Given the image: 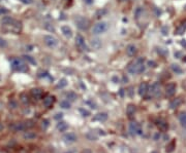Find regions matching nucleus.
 Returning <instances> with one entry per match:
<instances>
[{"label":"nucleus","mask_w":186,"mask_h":153,"mask_svg":"<svg viewBox=\"0 0 186 153\" xmlns=\"http://www.w3.org/2000/svg\"><path fill=\"white\" fill-rule=\"evenodd\" d=\"M1 25L4 31L6 32L19 34L22 31V23L18 20H15L12 17H3L1 20Z\"/></svg>","instance_id":"obj_1"},{"label":"nucleus","mask_w":186,"mask_h":153,"mask_svg":"<svg viewBox=\"0 0 186 153\" xmlns=\"http://www.w3.org/2000/svg\"><path fill=\"white\" fill-rule=\"evenodd\" d=\"M144 58H137L135 60L131 61L127 66V71L130 74H141L145 71Z\"/></svg>","instance_id":"obj_2"},{"label":"nucleus","mask_w":186,"mask_h":153,"mask_svg":"<svg viewBox=\"0 0 186 153\" xmlns=\"http://www.w3.org/2000/svg\"><path fill=\"white\" fill-rule=\"evenodd\" d=\"M12 69L17 72H27L28 65L23 61L22 59H12L10 63Z\"/></svg>","instance_id":"obj_3"},{"label":"nucleus","mask_w":186,"mask_h":153,"mask_svg":"<svg viewBox=\"0 0 186 153\" xmlns=\"http://www.w3.org/2000/svg\"><path fill=\"white\" fill-rule=\"evenodd\" d=\"M108 29H109V24L107 22H99L93 26L92 33L94 35H99V34H103L105 32H107Z\"/></svg>","instance_id":"obj_4"},{"label":"nucleus","mask_w":186,"mask_h":153,"mask_svg":"<svg viewBox=\"0 0 186 153\" xmlns=\"http://www.w3.org/2000/svg\"><path fill=\"white\" fill-rule=\"evenodd\" d=\"M75 22L77 27L79 28L80 30H87L90 26L89 20L84 18V17H78V18L75 20Z\"/></svg>","instance_id":"obj_5"},{"label":"nucleus","mask_w":186,"mask_h":153,"mask_svg":"<svg viewBox=\"0 0 186 153\" xmlns=\"http://www.w3.org/2000/svg\"><path fill=\"white\" fill-rule=\"evenodd\" d=\"M75 45H77V47L80 51H88L87 45H86V42H85V38H84L81 34H77V36H75Z\"/></svg>","instance_id":"obj_6"},{"label":"nucleus","mask_w":186,"mask_h":153,"mask_svg":"<svg viewBox=\"0 0 186 153\" xmlns=\"http://www.w3.org/2000/svg\"><path fill=\"white\" fill-rule=\"evenodd\" d=\"M151 96H153L154 98H159L161 96V87L158 82H154L149 88Z\"/></svg>","instance_id":"obj_7"},{"label":"nucleus","mask_w":186,"mask_h":153,"mask_svg":"<svg viewBox=\"0 0 186 153\" xmlns=\"http://www.w3.org/2000/svg\"><path fill=\"white\" fill-rule=\"evenodd\" d=\"M129 131L133 136L135 135H142V128H141L140 124L135 121H131L129 123Z\"/></svg>","instance_id":"obj_8"},{"label":"nucleus","mask_w":186,"mask_h":153,"mask_svg":"<svg viewBox=\"0 0 186 153\" xmlns=\"http://www.w3.org/2000/svg\"><path fill=\"white\" fill-rule=\"evenodd\" d=\"M44 41H45V44H46L48 47H55V46H57V44H58L57 38H55L54 36H52V35H46L45 36Z\"/></svg>","instance_id":"obj_9"},{"label":"nucleus","mask_w":186,"mask_h":153,"mask_svg":"<svg viewBox=\"0 0 186 153\" xmlns=\"http://www.w3.org/2000/svg\"><path fill=\"white\" fill-rule=\"evenodd\" d=\"M176 90H177V85L176 83H168V85L165 87V96L171 98L173 97L175 94H176Z\"/></svg>","instance_id":"obj_10"},{"label":"nucleus","mask_w":186,"mask_h":153,"mask_svg":"<svg viewBox=\"0 0 186 153\" xmlns=\"http://www.w3.org/2000/svg\"><path fill=\"white\" fill-rule=\"evenodd\" d=\"M30 95L35 100H40L42 98V96H44V90L42 88H32L30 90Z\"/></svg>","instance_id":"obj_11"},{"label":"nucleus","mask_w":186,"mask_h":153,"mask_svg":"<svg viewBox=\"0 0 186 153\" xmlns=\"http://www.w3.org/2000/svg\"><path fill=\"white\" fill-rule=\"evenodd\" d=\"M10 128L14 131H23L27 128V126L26 122H15L10 126Z\"/></svg>","instance_id":"obj_12"},{"label":"nucleus","mask_w":186,"mask_h":153,"mask_svg":"<svg viewBox=\"0 0 186 153\" xmlns=\"http://www.w3.org/2000/svg\"><path fill=\"white\" fill-rule=\"evenodd\" d=\"M42 103H44V106L46 107V108H51L54 105V103H55V97L51 96V95H48V96H46L44 98Z\"/></svg>","instance_id":"obj_13"},{"label":"nucleus","mask_w":186,"mask_h":153,"mask_svg":"<svg viewBox=\"0 0 186 153\" xmlns=\"http://www.w3.org/2000/svg\"><path fill=\"white\" fill-rule=\"evenodd\" d=\"M156 126L160 131H168V123L163 118H159L156 120Z\"/></svg>","instance_id":"obj_14"},{"label":"nucleus","mask_w":186,"mask_h":153,"mask_svg":"<svg viewBox=\"0 0 186 153\" xmlns=\"http://www.w3.org/2000/svg\"><path fill=\"white\" fill-rule=\"evenodd\" d=\"M149 92V85L147 82H142L140 84L139 87V90H138V92H139V95L141 97H145L147 95V92Z\"/></svg>","instance_id":"obj_15"},{"label":"nucleus","mask_w":186,"mask_h":153,"mask_svg":"<svg viewBox=\"0 0 186 153\" xmlns=\"http://www.w3.org/2000/svg\"><path fill=\"white\" fill-rule=\"evenodd\" d=\"M135 111H137V108H135V105H133V104H129L128 106H127V108H126V115H127V117H128L129 119H133V118L135 117Z\"/></svg>","instance_id":"obj_16"},{"label":"nucleus","mask_w":186,"mask_h":153,"mask_svg":"<svg viewBox=\"0 0 186 153\" xmlns=\"http://www.w3.org/2000/svg\"><path fill=\"white\" fill-rule=\"evenodd\" d=\"M63 139H64V141L67 142V143H75V142L78 140V137L75 134L68 133V134H65V135H64Z\"/></svg>","instance_id":"obj_17"},{"label":"nucleus","mask_w":186,"mask_h":153,"mask_svg":"<svg viewBox=\"0 0 186 153\" xmlns=\"http://www.w3.org/2000/svg\"><path fill=\"white\" fill-rule=\"evenodd\" d=\"M138 53V49H137V46L133 44H129L127 45L126 47V53L128 57H135V55H137Z\"/></svg>","instance_id":"obj_18"},{"label":"nucleus","mask_w":186,"mask_h":153,"mask_svg":"<svg viewBox=\"0 0 186 153\" xmlns=\"http://www.w3.org/2000/svg\"><path fill=\"white\" fill-rule=\"evenodd\" d=\"M185 31H186V20L183 21V22L177 27L176 31H175V34H176V35H182Z\"/></svg>","instance_id":"obj_19"},{"label":"nucleus","mask_w":186,"mask_h":153,"mask_svg":"<svg viewBox=\"0 0 186 153\" xmlns=\"http://www.w3.org/2000/svg\"><path fill=\"white\" fill-rule=\"evenodd\" d=\"M182 104V99L181 98H176V99H173L170 103V108L171 109H176L178 108L180 105Z\"/></svg>","instance_id":"obj_20"},{"label":"nucleus","mask_w":186,"mask_h":153,"mask_svg":"<svg viewBox=\"0 0 186 153\" xmlns=\"http://www.w3.org/2000/svg\"><path fill=\"white\" fill-rule=\"evenodd\" d=\"M61 31L63 33V35L67 38H70L72 36V30L70 29V27L68 26H62L61 27Z\"/></svg>","instance_id":"obj_21"},{"label":"nucleus","mask_w":186,"mask_h":153,"mask_svg":"<svg viewBox=\"0 0 186 153\" xmlns=\"http://www.w3.org/2000/svg\"><path fill=\"white\" fill-rule=\"evenodd\" d=\"M23 137L25 140H33L36 138V134L33 133V131H25Z\"/></svg>","instance_id":"obj_22"},{"label":"nucleus","mask_w":186,"mask_h":153,"mask_svg":"<svg viewBox=\"0 0 186 153\" xmlns=\"http://www.w3.org/2000/svg\"><path fill=\"white\" fill-rule=\"evenodd\" d=\"M175 148H176V141H175V140H172V141L168 144V146H166V152L172 153L175 150Z\"/></svg>","instance_id":"obj_23"},{"label":"nucleus","mask_w":186,"mask_h":153,"mask_svg":"<svg viewBox=\"0 0 186 153\" xmlns=\"http://www.w3.org/2000/svg\"><path fill=\"white\" fill-rule=\"evenodd\" d=\"M65 97H66V99H67V101H70V102H73V101H75V100H77V98H78V96L73 92H66Z\"/></svg>","instance_id":"obj_24"},{"label":"nucleus","mask_w":186,"mask_h":153,"mask_svg":"<svg viewBox=\"0 0 186 153\" xmlns=\"http://www.w3.org/2000/svg\"><path fill=\"white\" fill-rule=\"evenodd\" d=\"M91 46L94 49H99L101 47V41L98 39V38H95V39H92L91 41Z\"/></svg>","instance_id":"obj_25"},{"label":"nucleus","mask_w":186,"mask_h":153,"mask_svg":"<svg viewBox=\"0 0 186 153\" xmlns=\"http://www.w3.org/2000/svg\"><path fill=\"white\" fill-rule=\"evenodd\" d=\"M179 121L183 128H186V112H181L179 115Z\"/></svg>","instance_id":"obj_26"},{"label":"nucleus","mask_w":186,"mask_h":153,"mask_svg":"<svg viewBox=\"0 0 186 153\" xmlns=\"http://www.w3.org/2000/svg\"><path fill=\"white\" fill-rule=\"evenodd\" d=\"M171 68H172L173 72H175L176 74H182V72H183L182 68H181L179 65H177V64H172Z\"/></svg>","instance_id":"obj_27"},{"label":"nucleus","mask_w":186,"mask_h":153,"mask_svg":"<svg viewBox=\"0 0 186 153\" xmlns=\"http://www.w3.org/2000/svg\"><path fill=\"white\" fill-rule=\"evenodd\" d=\"M57 128H58V131H65L68 128V124L66 123V122L61 121L57 124Z\"/></svg>","instance_id":"obj_28"},{"label":"nucleus","mask_w":186,"mask_h":153,"mask_svg":"<svg viewBox=\"0 0 186 153\" xmlns=\"http://www.w3.org/2000/svg\"><path fill=\"white\" fill-rule=\"evenodd\" d=\"M107 118H108L107 113H99V114H97V115L94 117V120H100V121H105V120H107Z\"/></svg>","instance_id":"obj_29"},{"label":"nucleus","mask_w":186,"mask_h":153,"mask_svg":"<svg viewBox=\"0 0 186 153\" xmlns=\"http://www.w3.org/2000/svg\"><path fill=\"white\" fill-rule=\"evenodd\" d=\"M60 106L64 109H70V101H67V100L61 101V102H60Z\"/></svg>","instance_id":"obj_30"},{"label":"nucleus","mask_w":186,"mask_h":153,"mask_svg":"<svg viewBox=\"0 0 186 153\" xmlns=\"http://www.w3.org/2000/svg\"><path fill=\"white\" fill-rule=\"evenodd\" d=\"M8 9L6 7H4V6H2V5H0V17L1 16H5V14H8Z\"/></svg>","instance_id":"obj_31"},{"label":"nucleus","mask_w":186,"mask_h":153,"mask_svg":"<svg viewBox=\"0 0 186 153\" xmlns=\"http://www.w3.org/2000/svg\"><path fill=\"white\" fill-rule=\"evenodd\" d=\"M21 101H22L23 104H28L29 103V100H28V96L26 94H22L21 95Z\"/></svg>","instance_id":"obj_32"},{"label":"nucleus","mask_w":186,"mask_h":153,"mask_svg":"<svg viewBox=\"0 0 186 153\" xmlns=\"http://www.w3.org/2000/svg\"><path fill=\"white\" fill-rule=\"evenodd\" d=\"M67 85V81H66V79H61V80L59 81V83L57 84V87H60V88H62V87H66Z\"/></svg>","instance_id":"obj_33"},{"label":"nucleus","mask_w":186,"mask_h":153,"mask_svg":"<svg viewBox=\"0 0 186 153\" xmlns=\"http://www.w3.org/2000/svg\"><path fill=\"white\" fill-rule=\"evenodd\" d=\"M158 53H160V55H163V56L168 55V51H166V49H164V48H158Z\"/></svg>","instance_id":"obj_34"},{"label":"nucleus","mask_w":186,"mask_h":153,"mask_svg":"<svg viewBox=\"0 0 186 153\" xmlns=\"http://www.w3.org/2000/svg\"><path fill=\"white\" fill-rule=\"evenodd\" d=\"M7 46V43H6V41L3 39V38L0 37V47H6Z\"/></svg>","instance_id":"obj_35"},{"label":"nucleus","mask_w":186,"mask_h":153,"mask_svg":"<svg viewBox=\"0 0 186 153\" xmlns=\"http://www.w3.org/2000/svg\"><path fill=\"white\" fill-rule=\"evenodd\" d=\"M80 112L83 114V116H89L90 115V112L87 111V110H84V109H80Z\"/></svg>","instance_id":"obj_36"},{"label":"nucleus","mask_w":186,"mask_h":153,"mask_svg":"<svg viewBox=\"0 0 186 153\" xmlns=\"http://www.w3.org/2000/svg\"><path fill=\"white\" fill-rule=\"evenodd\" d=\"M161 32H163V35H166V34H168V27H163V29H161Z\"/></svg>","instance_id":"obj_37"},{"label":"nucleus","mask_w":186,"mask_h":153,"mask_svg":"<svg viewBox=\"0 0 186 153\" xmlns=\"http://www.w3.org/2000/svg\"><path fill=\"white\" fill-rule=\"evenodd\" d=\"M103 14H105V10H103V12H101V10H99V12H97V14H96V18H97V19H99L101 16H103Z\"/></svg>","instance_id":"obj_38"},{"label":"nucleus","mask_w":186,"mask_h":153,"mask_svg":"<svg viewBox=\"0 0 186 153\" xmlns=\"http://www.w3.org/2000/svg\"><path fill=\"white\" fill-rule=\"evenodd\" d=\"M20 1L25 4H31L32 2H33V0H20Z\"/></svg>","instance_id":"obj_39"},{"label":"nucleus","mask_w":186,"mask_h":153,"mask_svg":"<svg viewBox=\"0 0 186 153\" xmlns=\"http://www.w3.org/2000/svg\"><path fill=\"white\" fill-rule=\"evenodd\" d=\"M148 65H149V67H155L156 66V64H155V62H153V61H149Z\"/></svg>","instance_id":"obj_40"},{"label":"nucleus","mask_w":186,"mask_h":153,"mask_svg":"<svg viewBox=\"0 0 186 153\" xmlns=\"http://www.w3.org/2000/svg\"><path fill=\"white\" fill-rule=\"evenodd\" d=\"M62 117V114L61 113H58V114H56V116H55V118H56V119H58V118H61Z\"/></svg>","instance_id":"obj_41"},{"label":"nucleus","mask_w":186,"mask_h":153,"mask_svg":"<svg viewBox=\"0 0 186 153\" xmlns=\"http://www.w3.org/2000/svg\"><path fill=\"white\" fill-rule=\"evenodd\" d=\"M85 1L87 2V3H91V2H92L91 0H85Z\"/></svg>","instance_id":"obj_42"},{"label":"nucleus","mask_w":186,"mask_h":153,"mask_svg":"<svg viewBox=\"0 0 186 153\" xmlns=\"http://www.w3.org/2000/svg\"><path fill=\"white\" fill-rule=\"evenodd\" d=\"M183 62H184V63H186V57L183 58Z\"/></svg>","instance_id":"obj_43"},{"label":"nucleus","mask_w":186,"mask_h":153,"mask_svg":"<svg viewBox=\"0 0 186 153\" xmlns=\"http://www.w3.org/2000/svg\"><path fill=\"white\" fill-rule=\"evenodd\" d=\"M152 153H158V152H156V151H154V152H152Z\"/></svg>","instance_id":"obj_44"}]
</instances>
